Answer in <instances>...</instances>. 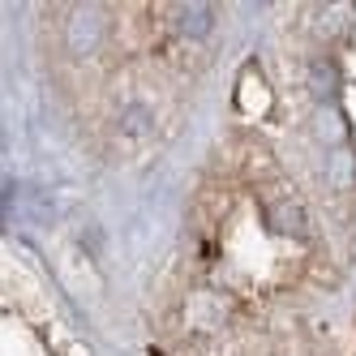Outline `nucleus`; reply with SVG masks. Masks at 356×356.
<instances>
[{
  "label": "nucleus",
  "instance_id": "2",
  "mask_svg": "<svg viewBox=\"0 0 356 356\" xmlns=\"http://www.w3.org/2000/svg\"><path fill=\"white\" fill-rule=\"evenodd\" d=\"M262 211H266V223L275 227V232H284V236H305V232H309L305 207H300L292 193L279 197L275 189H262Z\"/></svg>",
  "mask_w": 356,
  "mask_h": 356
},
{
  "label": "nucleus",
  "instance_id": "3",
  "mask_svg": "<svg viewBox=\"0 0 356 356\" xmlns=\"http://www.w3.org/2000/svg\"><path fill=\"white\" fill-rule=\"evenodd\" d=\"M146 134H150V108L129 104V108L116 116V138H120V146H124V150L142 146V142H146Z\"/></svg>",
  "mask_w": 356,
  "mask_h": 356
},
{
  "label": "nucleus",
  "instance_id": "1",
  "mask_svg": "<svg viewBox=\"0 0 356 356\" xmlns=\"http://www.w3.org/2000/svg\"><path fill=\"white\" fill-rule=\"evenodd\" d=\"M104 35H108V22L95 5H82L65 17V43H69V52H78V56L95 52V47L104 43Z\"/></svg>",
  "mask_w": 356,
  "mask_h": 356
},
{
  "label": "nucleus",
  "instance_id": "7",
  "mask_svg": "<svg viewBox=\"0 0 356 356\" xmlns=\"http://www.w3.org/2000/svg\"><path fill=\"white\" fill-rule=\"evenodd\" d=\"M86 245H90V253H99V245H104L99 241V227H86Z\"/></svg>",
  "mask_w": 356,
  "mask_h": 356
},
{
  "label": "nucleus",
  "instance_id": "5",
  "mask_svg": "<svg viewBox=\"0 0 356 356\" xmlns=\"http://www.w3.org/2000/svg\"><path fill=\"white\" fill-rule=\"evenodd\" d=\"M326 181L335 185V189H352V181H356V159H352L348 146H335V150H330V159H326Z\"/></svg>",
  "mask_w": 356,
  "mask_h": 356
},
{
  "label": "nucleus",
  "instance_id": "4",
  "mask_svg": "<svg viewBox=\"0 0 356 356\" xmlns=\"http://www.w3.org/2000/svg\"><path fill=\"white\" fill-rule=\"evenodd\" d=\"M176 31H181V39H189V43H202L215 31V9L211 5H181V13H176Z\"/></svg>",
  "mask_w": 356,
  "mask_h": 356
},
{
  "label": "nucleus",
  "instance_id": "6",
  "mask_svg": "<svg viewBox=\"0 0 356 356\" xmlns=\"http://www.w3.org/2000/svg\"><path fill=\"white\" fill-rule=\"evenodd\" d=\"M309 73H314L309 86H314V95H318V99H330V95H335V86H339V82H335V69H330L326 60H318Z\"/></svg>",
  "mask_w": 356,
  "mask_h": 356
}]
</instances>
